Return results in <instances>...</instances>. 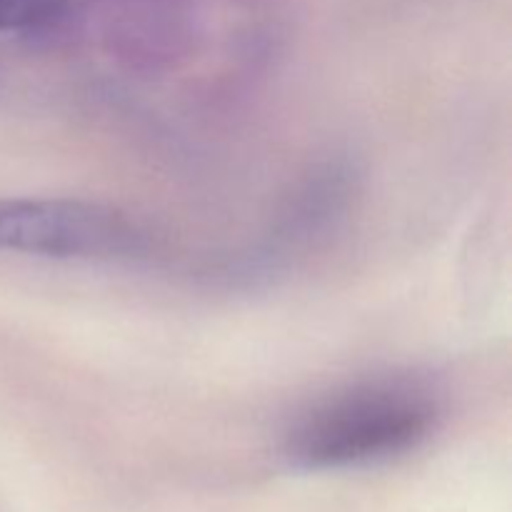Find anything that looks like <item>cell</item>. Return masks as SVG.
Masks as SVG:
<instances>
[{
	"instance_id": "obj_3",
	"label": "cell",
	"mask_w": 512,
	"mask_h": 512,
	"mask_svg": "<svg viewBox=\"0 0 512 512\" xmlns=\"http://www.w3.org/2000/svg\"><path fill=\"white\" fill-rule=\"evenodd\" d=\"M63 10V0H0V33L38 30L53 23Z\"/></svg>"
},
{
	"instance_id": "obj_1",
	"label": "cell",
	"mask_w": 512,
	"mask_h": 512,
	"mask_svg": "<svg viewBox=\"0 0 512 512\" xmlns=\"http://www.w3.org/2000/svg\"><path fill=\"white\" fill-rule=\"evenodd\" d=\"M438 418V398L420 380H365L305 410L285 433L283 453L300 470L383 463L428 440Z\"/></svg>"
},
{
	"instance_id": "obj_2",
	"label": "cell",
	"mask_w": 512,
	"mask_h": 512,
	"mask_svg": "<svg viewBox=\"0 0 512 512\" xmlns=\"http://www.w3.org/2000/svg\"><path fill=\"white\" fill-rule=\"evenodd\" d=\"M140 250L138 225L108 205L68 198H0V253L115 260Z\"/></svg>"
}]
</instances>
